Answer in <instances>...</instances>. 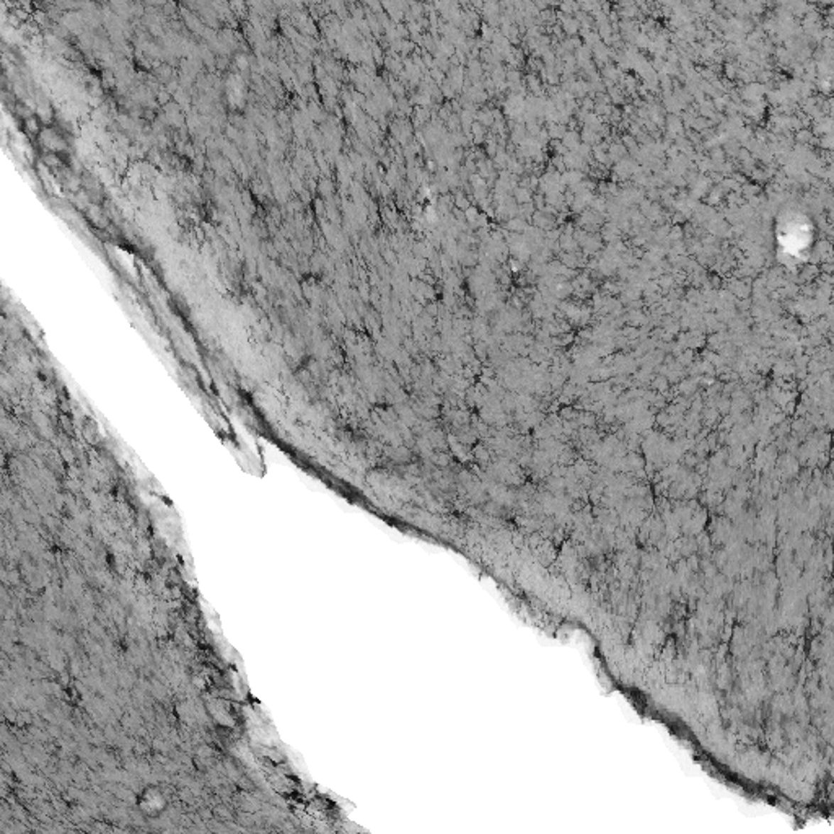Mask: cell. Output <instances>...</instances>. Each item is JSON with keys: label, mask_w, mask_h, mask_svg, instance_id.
<instances>
[{"label": "cell", "mask_w": 834, "mask_h": 834, "mask_svg": "<svg viewBox=\"0 0 834 834\" xmlns=\"http://www.w3.org/2000/svg\"><path fill=\"white\" fill-rule=\"evenodd\" d=\"M137 805L148 816H158L166 808V797L158 789H146L137 798Z\"/></svg>", "instance_id": "obj_1"}]
</instances>
